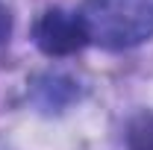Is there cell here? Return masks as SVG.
Segmentation results:
<instances>
[{"label": "cell", "mask_w": 153, "mask_h": 150, "mask_svg": "<svg viewBox=\"0 0 153 150\" xmlns=\"http://www.w3.org/2000/svg\"><path fill=\"white\" fill-rule=\"evenodd\" d=\"M88 44L127 50L153 38V0H85L79 9Z\"/></svg>", "instance_id": "6da1fadb"}, {"label": "cell", "mask_w": 153, "mask_h": 150, "mask_svg": "<svg viewBox=\"0 0 153 150\" xmlns=\"http://www.w3.org/2000/svg\"><path fill=\"white\" fill-rule=\"evenodd\" d=\"M33 38H36V47L44 56H71L88 44V33H85L79 12H68L59 6L47 9L36 21Z\"/></svg>", "instance_id": "7a4b0ae2"}, {"label": "cell", "mask_w": 153, "mask_h": 150, "mask_svg": "<svg viewBox=\"0 0 153 150\" xmlns=\"http://www.w3.org/2000/svg\"><path fill=\"white\" fill-rule=\"evenodd\" d=\"M76 97H79L76 82L59 74H47L36 79V85H33V103L41 112H65Z\"/></svg>", "instance_id": "3957f363"}, {"label": "cell", "mask_w": 153, "mask_h": 150, "mask_svg": "<svg viewBox=\"0 0 153 150\" xmlns=\"http://www.w3.org/2000/svg\"><path fill=\"white\" fill-rule=\"evenodd\" d=\"M127 144H130V150H153V118L150 115H138L130 124Z\"/></svg>", "instance_id": "277c9868"}, {"label": "cell", "mask_w": 153, "mask_h": 150, "mask_svg": "<svg viewBox=\"0 0 153 150\" xmlns=\"http://www.w3.org/2000/svg\"><path fill=\"white\" fill-rule=\"evenodd\" d=\"M9 36H12V15H9L6 3L0 0V44H3V41H6Z\"/></svg>", "instance_id": "5b68a950"}]
</instances>
